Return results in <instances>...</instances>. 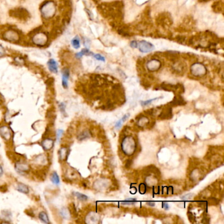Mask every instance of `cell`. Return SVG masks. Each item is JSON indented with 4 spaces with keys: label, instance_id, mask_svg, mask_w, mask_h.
<instances>
[{
    "label": "cell",
    "instance_id": "obj_1",
    "mask_svg": "<svg viewBox=\"0 0 224 224\" xmlns=\"http://www.w3.org/2000/svg\"><path fill=\"white\" fill-rule=\"evenodd\" d=\"M56 12V7L52 1L45 2L41 7V13L43 17L45 19H50L54 16Z\"/></svg>",
    "mask_w": 224,
    "mask_h": 224
},
{
    "label": "cell",
    "instance_id": "obj_2",
    "mask_svg": "<svg viewBox=\"0 0 224 224\" xmlns=\"http://www.w3.org/2000/svg\"><path fill=\"white\" fill-rule=\"evenodd\" d=\"M48 38L45 34L43 32H40L36 34L32 38V41L34 44L38 46L45 45L47 42Z\"/></svg>",
    "mask_w": 224,
    "mask_h": 224
},
{
    "label": "cell",
    "instance_id": "obj_3",
    "mask_svg": "<svg viewBox=\"0 0 224 224\" xmlns=\"http://www.w3.org/2000/svg\"><path fill=\"white\" fill-rule=\"evenodd\" d=\"M137 47L139 48V50L142 53L150 52L154 49V46H153L152 43L143 40L138 43Z\"/></svg>",
    "mask_w": 224,
    "mask_h": 224
},
{
    "label": "cell",
    "instance_id": "obj_4",
    "mask_svg": "<svg viewBox=\"0 0 224 224\" xmlns=\"http://www.w3.org/2000/svg\"><path fill=\"white\" fill-rule=\"evenodd\" d=\"M3 36L5 40L9 41H12V42L17 41L19 39V35L17 33V32L13 30H10L5 32L3 34Z\"/></svg>",
    "mask_w": 224,
    "mask_h": 224
},
{
    "label": "cell",
    "instance_id": "obj_5",
    "mask_svg": "<svg viewBox=\"0 0 224 224\" xmlns=\"http://www.w3.org/2000/svg\"><path fill=\"white\" fill-rule=\"evenodd\" d=\"M15 168L16 172L21 174H23L24 173L28 172L29 170H30V167H29V166L28 164H26V163L24 162H17L16 163Z\"/></svg>",
    "mask_w": 224,
    "mask_h": 224
},
{
    "label": "cell",
    "instance_id": "obj_6",
    "mask_svg": "<svg viewBox=\"0 0 224 224\" xmlns=\"http://www.w3.org/2000/svg\"><path fill=\"white\" fill-rule=\"evenodd\" d=\"M0 135L5 140L9 141L11 139V131L7 126H2L0 128Z\"/></svg>",
    "mask_w": 224,
    "mask_h": 224
},
{
    "label": "cell",
    "instance_id": "obj_7",
    "mask_svg": "<svg viewBox=\"0 0 224 224\" xmlns=\"http://www.w3.org/2000/svg\"><path fill=\"white\" fill-rule=\"evenodd\" d=\"M54 145V141L52 139L46 138L41 142V146L44 150H49L52 149Z\"/></svg>",
    "mask_w": 224,
    "mask_h": 224
},
{
    "label": "cell",
    "instance_id": "obj_8",
    "mask_svg": "<svg viewBox=\"0 0 224 224\" xmlns=\"http://www.w3.org/2000/svg\"><path fill=\"white\" fill-rule=\"evenodd\" d=\"M192 71L193 72L194 75H200L205 72V68L203 65L197 63L192 67Z\"/></svg>",
    "mask_w": 224,
    "mask_h": 224
},
{
    "label": "cell",
    "instance_id": "obj_9",
    "mask_svg": "<svg viewBox=\"0 0 224 224\" xmlns=\"http://www.w3.org/2000/svg\"><path fill=\"white\" fill-rule=\"evenodd\" d=\"M69 76L70 72L69 69H65L63 70L62 72V85L65 88L68 87V80H69Z\"/></svg>",
    "mask_w": 224,
    "mask_h": 224
},
{
    "label": "cell",
    "instance_id": "obj_10",
    "mask_svg": "<svg viewBox=\"0 0 224 224\" xmlns=\"http://www.w3.org/2000/svg\"><path fill=\"white\" fill-rule=\"evenodd\" d=\"M47 66L49 70L52 72L57 73L58 72V65L57 62L54 59H51L48 60Z\"/></svg>",
    "mask_w": 224,
    "mask_h": 224
},
{
    "label": "cell",
    "instance_id": "obj_11",
    "mask_svg": "<svg viewBox=\"0 0 224 224\" xmlns=\"http://www.w3.org/2000/svg\"><path fill=\"white\" fill-rule=\"evenodd\" d=\"M26 11H24L23 9H16V11H13V16H16V17L17 18H21L24 19L26 17Z\"/></svg>",
    "mask_w": 224,
    "mask_h": 224
},
{
    "label": "cell",
    "instance_id": "obj_12",
    "mask_svg": "<svg viewBox=\"0 0 224 224\" xmlns=\"http://www.w3.org/2000/svg\"><path fill=\"white\" fill-rule=\"evenodd\" d=\"M58 153H59L60 160H65L67 158L68 153H69V151H68V148H66V147L60 148L59 150V152H58Z\"/></svg>",
    "mask_w": 224,
    "mask_h": 224
},
{
    "label": "cell",
    "instance_id": "obj_13",
    "mask_svg": "<svg viewBox=\"0 0 224 224\" xmlns=\"http://www.w3.org/2000/svg\"><path fill=\"white\" fill-rule=\"evenodd\" d=\"M16 190H17L18 191L24 194H27L29 193V189L28 186L21 183H19L17 184V186H16Z\"/></svg>",
    "mask_w": 224,
    "mask_h": 224
},
{
    "label": "cell",
    "instance_id": "obj_14",
    "mask_svg": "<svg viewBox=\"0 0 224 224\" xmlns=\"http://www.w3.org/2000/svg\"><path fill=\"white\" fill-rule=\"evenodd\" d=\"M153 67H154V68H153V70H157V69H159L160 67V63L159 60H152L151 61H150L148 63V69H149V70H152Z\"/></svg>",
    "mask_w": 224,
    "mask_h": 224
},
{
    "label": "cell",
    "instance_id": "obj_15",
    "mask_svg": "<svg viewBox=\"0 0 224 224\" xmlns=\"http://www.w3.org/2000/svg\"><path fill=\"white\" fill-rule=\"evenodd\" d=\"M38 218L43 223H48L49 222V218L47 216V214H46L45 212H41L39 214Z\"/></svg>",
    "mask_w": 224,
    "mask_h": 224
},
{
    "label": "cell",
    "instance_id": "obj_16",
    "mask_svg": "<svg viewBox=\"0 0 224 224\" xmlns=\"http://www.w3.org/2000/svg\"><path fill=\"white\" fill-rule=\"evenodd\" d=\"M51 181L53 182V183H54L55 185H59L60 180H59V177L58 176V174H57V172H54L52 174V176H51Z\"/></svg>",
    "mask_w": 224,
    "mask_h": 224
},
{
    "label": "cell",
    "instance_id": "obj_17",
    "mask_svg": "<svg viewBox=\"0 0 224 224\" xmlns=\"http://www.w3.org/2000/svg\"><path fill=\"white\" fill-rule=\"evenodd\" d=\"M90 137V133L89 131H84L83 132H82L78 136V139L79 140L82 141V140H84L85 139H87Z\"/></svg>",
    "mask_w": 224,
    "mask_h": 224
},
{
    "label": "cell",
    "instance_id": "obj_18",
    "mask_svg": "<svg viewBox=\"0 0 224 224\" xmlns=\"http://www.w3.org/2000/svg\"><path fill=\"white\" fill-rule=\"evenodd\" d=\"M72 45L73 46V47L75 49H78L80 47V40L79 38L76 36L74 38L72 39V40L71 41Z\"/></svg>",
    "mask_w": 224,
    "mask_h": 224
},
{
    "label": "cell",
    "instance_id": "obj_19",
    "mask_svg": "<svg viewBox=\"0 0 224 224\" xmlns=\"http://www.w3.org/2000/svg\"><path fill=\"white\" fill-rule=\"evenodd\" d=\"M74 195L76 196L77 198L81 201H86L87 200V199H88V197H87V196L85 195V194H84L78 193V192H75Z\"/></svg>",
    "mask_w": 224,
    "mask_h": 224
},
{
    "label": "cell",
    "instance_id": "obj_20",
    "mask_svg": "<svg viewBox=\"0 0 224 224\" xmlns=\"http://www.w3.org/2000/svg\"><path fill=\"white\" fill-rule=\"evenodd\" d=\"M129 116H130V114H126V115H124L122 118L120 120H119L117 122H116V124H115V126H114V127L115 128H119L120 127V126L122 125V122H124V121H125L126 119H127Z\"/></svg>",
    "mask_w": 224,
    "mask_h": 224
},
{
    "label": "cell",
    "instance_id": "obj_21",
    "mask_svg": "<svg viewBox=\"0 0 224 224\" xmlns=\"http://www.w3.org/2000/svg\"><path fill=\"white\" fill-rule=\"evenodd\" d=\"M69 210H70V214H71L72 216L76 215V208H75L74 204H70V206H69Z\"/></svg>",
    "mask_w": 224,
    "mask_h": 224
},
{
    "label": "cell",
    "instance_id": "obj_22",
    "mask_svg": "<svg viewBox=\"0 0 224 224\" xmlns=\"http://www.w3.org/2000/svg\"><path fill=\"white\" fill-rule=\"evenodd\" d=\"M59 110L63 113V114H66L65 112V108H66V104L64 103H60L59 104Z\"/></svg>",
    "mask_w": 224,
    "mask_h": 224
},
{
    "label": "cell",
    "instance_id": "obj_23",
    "mask_svg": "<svg viewBox=\"0 0 224 224\" xmlns=\"http://www.w3.org/2000/svg\"><path fill=\"white\" fill-rule=\"evenodd\" d=\"M183 99H182V100L181 99L180 100V99H179V98H177V99L176 98L174 101H173L172 103L173 104H174V105H181V104H183Z\"/></svg>",
    "mask_w": 224,
    "mask_h": 224
},
{
    "label": "cell",
    "instance_id": "obj_24",
    "mask_svg": "<svg viewBox=\"0 0 224 224\" xmlns=\"http://www.w3.org/2000/svg\"><path fill=\"white\" fill-rule=\"evenodd\" d=\"M136 201V199H128L125 201H124L122 204H131L135 203V202Z\"/></svg>",
    "mask_w": 224,
    "mask_h": 224
},
{
    "label": "cell",
    "instance_id": "obj_25",
    "mask_svg": "<svg viewBox=\"0 0 224 224\" xmlns=\"http://www.w3.org/2000/svg\"><path fill=\"white\" fill-rule=\"evenodd\" d=\"M157 99L159 98H154V99H149V100L148 101H142V104L143 106H145V105H147V104L151 103L153 101H154L155 100H157Z\"/></svg>",
    "mask_w": 224,
    "mask_h": 224
},
{
    "label": "cell",
    "instance_id": "obj_26",
    "mask_svg": "<svg viewBox=\"0 0 224 224\" xmlns=\"http://www.w3.org/2000/svg\"><path fill=\"white\" fill-rule=\"evenodd\" d=\"M64 133V131L62 130H58L57 132V141H60V139L62 135Z\"/></svg>",
    "mask_w": 224,
    "mask_h": 224
},
{
    "label": "cell",
    "instance_id": "obj_27",
    "mask_svg": "<svg viewBox=\"0 0 224 224\" xmlns=\"http://www.w3.org/2000/svg\"><path fill=\"white\" fill-rule=\"evenodd\" d=\"M95 58L97 60H101V61H104V57H103V56L101 55L100 54H96L94 55Z\"/></svg>",
    "mask_w": 224,
    "mask_h": 224
},
{
    "label": "cell",
    "instance_id": "obj_28",
    "mask_svg": "<svg viewBox=\"0 0 224 224\" xmlns=\"http://www.w3.org/2000/svg\"><path fill=\"white\" fill-rule=\"evenodd\" d=\"M193 196V194H186V195H184L183 197H182L181 199H183V200H189V199L192 198V197Z\"/></svg>",
    "mask_w": 224,
    "mask_h": 224
},
{
    "label": "cell",
    "instance_id": "obj_29",
    "mask_svg": "<svg viewBox=\"0 0 224 224\" xmlns=\"http://www.w3.org/2000/svg\"><path fill=\"white\" fill-rule=\"evenodd\" d=\"M7 185L4 184V185H2V186H0V191H1V192H3V193H5V192L7 191Z\"/></svg>",
    "mask_w": 224,
    "mask_h": 224
},
{
    "label": "cell",
    "instance_id": "obj_30",
    "mask_svg": "<svg viewBox=\"0 0 224 224\" xmlns=\"http://www.w3.org/2000/svg\"><path fill=\"white\" fill-rule=\"evenodd\" d=\"M138 43L136 41H132L130 43V46L133 48H137Z\"/></svg>",
    "mask_w": 224,
    "mask_h": 224
},
{
    "label": "cell",
    "instance_id": "obj_31",
    "mask_svg": "<svg viewBox=\"0 0 224 224\" xmlns=\"http://www.w3.org/2000/svg\"><path fill=\"white\" fill-rule=\"evenodd\" d=\"M5 55V49L4 48L2 47L1 45H0V57H3Z\"/></svg>",
    "mask_w": 224,
    "mask_h": 224
},
{
    "label": "cell",
    "instance_id": "obj_32",
    "mask_svg": "<svg viewBox=\"0 0 224 224\" xmlns=\"http://www.w3.org/2000/svg\"><path fill=\"white\" fill-rule=\"evenodd\" d=\"M163 208H164L165 209H168L169 208V205L168 203H163Z\"/></svg>",
    "mask_w": 224,
    "mask_h": 224
},
{
    "label": "cell",
    "instance_id": "obj_33",
    "mask_svg": "<svg viewBox=\"0 0 224 224\" xmlns=\"http://www.w3.org/2000/svg\"><path fill=\"white\" fill-rule=\"evenodd\" d=\"M3 168H2L1 166L0 165V177H1L2 175H3Z\"/></svg>",
    "mask_w": 224,
    "mask_h": 224
},
{
    "label": "cell",
    "instance_id": "obj_34",
    "mask_svg": "<svg viewBox=\"0 0 224 224\" xmlns=\"http://www.w3.org/2000/svg\"><path fill=\"white\" fill-rule=\"evenodd\" d=\"M147 204H148V205H150V206H154L155 205V204L154 203L152 204V203H150V202H148Z\"/></svg>",
    "mask_w": 224,
    "mask_h": 224
},
{
    "label": "cell",
    "instance_id": "obj_35",
    "mask_svg": "<svg viewBox=\"0 0 224 224\" xmlns=\"http://www.w3.org/2000/svg\"><path fill=\"white\" fill-rule=\"evenodd\" d=\"M0 101H1V99H0Z\"/></svg>",
    "mask_w": 224,
    "mask_h": 224
}]
</instances>
